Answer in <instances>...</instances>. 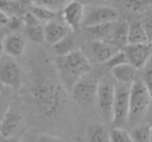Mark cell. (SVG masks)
<instances>
[{"label":"cell","mask_w":152,"mask_h":142,"mask_svg":"<svg viewBox=\"0 0 152 142\" xmlns=\"http://www.w3.org/2000/svg\"><path fill=\"white\" fill-rule=\"evenodd\" d=\"M30 94L38 110L45 116H52L58 112L65 101L61 87L50 80L38 82L31 88Z\"/></svg>","instance_id":"obj_1"},{"label":"cell","mask_w":152,"mask_h":142,"mask_svg":"<svg viewBox=\"0 0 152 142\" xmlns=\"http://www.w3.org/2000/svg\"><path fill=\"white\" fill-rule=\"evenodd\" d=\"M130 86L129 84L119 83L116 87L114 110H113V125L115 128L123 129L129 121L130 114Z\"/></svg>","instance_id":"obj_2"},{"label":"cell","mask_w":152,"mask_h":142,"mask_svg":"<svg viewBox=\"0 0 152 142\" xmlns=\"http://www.w3.org/2000/svg\"><path fill=\"white\" fill-rule=\"evenodd\" d=\"M117 85L110 79L105 77L100 80L99 88H98L97 103L98 113L104 121L112 122L113 121V110H114L115 96H116Z\"/></svg>","instance_id":"obj_3"},{"label":"cell","mask_w":152,"mask_h":142,"mask_svg":"<svg viewBox=\"0 0 152 142\" xmlns=\"http://www.w3.org/2000/svg\"><path fill=\"white\" fill-rule=\"evenodd\" d=\"M152 98L143 81H134L130 86V114L129 121L140 120L148 111Z\"/></svg>","instance_id":"obj_4"},{"label":"cell","mask_w":152,"mask_h":142,"mask_svg":"<svg viewBox=\"0 0 152 142\" xmlns=\"http://www.w3.org/2000/svg\"><path fill=\"white\" fill-rule=\"evenodd\" d=\"M59 64L61 71L67 75V77L75 78V82L83 75L89 74L92 69L90 60L79 49L61 57Z\"/></svg>","instance_id":"obj_5"},{"label":"cell","mask_w":152,"mask_h":142,"mask_svg":"<svg viewBox=\"0 0 152 142\" xmlns=\"http://www.w3.org/2000/svg\"><path fill=\"white\" fill-rule=\"evenodd\" d=\"M100 81L96 76L89 73L79 78L72 86V96L77 103L89 105L96 102Z\"/></svg>","instance_id":"obj_6"},{"label":"cell","mask_w":152,"mask_h":142,"mask_svg":"<svg viewBox=\"0 0 152 142\" xmlns=\"http://www.w3.org/2000/svg\"><path fill=\"white\" fill-rule=\"evenodd\" d=\"M119 20V12L116 7L108 5H91L86 7L83 26L88 28L114 23Z\"/></svg>","instance_id":"obj_7"},{"label":"cell","mask_w":152,"mask_h":142,"mask_svg":"<svg viewBox=\"0 0 152 142\" xmlns=\"http://www.w3.org/2000/svg\"><path fill=\"white\" fill-rule=\"evenodd\" d=\"M0 82L7 87H20L22 82V72L16 58L4 56L0 59Z\"/></svg>","instance_id":"obj_8"},{"label":"cell","mask_w":152,"mask_h":142,"mask_svg":"<svg viewBox=\"0 0 152 142\" xmlns=\"http://www.w3.org/2000/svg\"><path fill=\"white\" fill-rule=\"evenodd\" d=\"M127 56L128 63L135 70L145 67L150 61L152 56V45L151 43L142 45H128L124 49Z\"/></svg>","instance_id":"obj_9"},{"label":"cell","mask_w":152,"mask_h":142,"mask_svg":"<svg viewBox=\"0 0 152 142\" xmlns=\"http://www.w3.org/2000/svg\"><path fill=\"white\" fill-rule=\"evenodd\" d=\"M86 7L79 1H68L63 9L65 24L73 31H77L83 25Z\"/></svg>","instance_id":"obj_10"},{"label":"cell","mask_w":152,"mask_h":142,"mask_svg":"<svg viewBox=\"0 0 152 142\" xmlns=\"http://www.w3.org/2000/svg\"><path fill=\"white\" fill-rule=\"evenodd\" d=\"M89 48L95 60L100 63L108 62L117 53L121 51V49L112 43L100 40L92 41L89 44Z\"/></svg>","instance_id":"obj_11"},{"label":"cell","mask_w":152,"mask_h":142,"mask_svg":"<svg viewBox=\"0 0 152 142\" xmlns=\"http://www.w3.org/2000/svg\"><path fill=\"white\" fill-rule=\"evenodd\" d=\"M24 30H25L26 36L31 42L37 44H43L45 42L44 36V25L41 21H39L30 12L26 13L23 16Z\"/></svg>","instance_id":"obj_12"},{"label":"cell","mask_w":152,"mask_h":142,"mask_svg":"<svg viewBox=\"0 0 152 142\" xmlns=\"http://www.w3.org/2000/svg\"><path fill=\"white\" fill-rule=\"evenodd\" d=\"M22 123H23L22 115L11 108L9 113L5 115L1 125H0V137H16L19 131L21 130Z\"/></svg>","instance_id":"obj_13"},{"label":"cell","mask_w":152,"mask_h":142,"mask_svg":"<svg viewBox=\"0 0 152 142\" xmlns=\"http://www.w3.org/2000/svg\"><path fill=\"white\" fill-rule=\"evenodd\" d=\"M70 30L71 29L65 23L52 20L44 25L45 42L47 44L54 46L61 40L69 36Z\"/></svg>","instance_id":"obj_14"},{"label":"cell","mask_w":152,"mask_h":142,"mask_svg":"<svg viewBox=\"0 0 152 142\" xmlns=\"http://www.w3.org/2000/svg\"><path fill=\"white\" fill-rule=\"evenodd\" d=\"M3 48L7 56L13 58L22 56L26 48V38L21 33L13 32L3 38Z\"/></svg>","instance_id":"obj_15"},{"label":"cell","mask_w":152,"mask_h":142,"mask_svg":"<svg viewBox=\"0 0 152 142\" xmlns=\"http://www.w3.org/2000/svg\"><path fill=\"white\" fill-rule=\"evenodd\" d=\"M128 31L129 24L125 20H120L116 22L113 32V36L110 43L117 46L119 49L126 48L128 46Z\"/></svg>","instance_id":"obj_16"},{"label":"cell","mask_w":152,"mask_h":142,"mask_svg":"<svg viewBox=\"0 0 152 142\" xmlns=\"http://www.w3.org/2000/svg\"><path fill=\"white\" fill-rule=\"evenodd\" d=\"M112 75L116 80H118L119 83L123 84H131L135 81V77H137V70L129 63H125V64L119 65L114 69L110 70Z\"/></svg>","instance_id":"obj_17"},{"label":"cell","mask_w":152,"mask_h":142,"mask_svg":"<svg viewBox=\"0 0 152 142\" xmlns=\"http://www.w3.org/2000/svg\"><path fill=\"white\" fill-rule=\"evenodd\" d=\"M149 38L146 33L141 21H134L129 24L128 31V45H142L148 44Z\"/></svg>","instance_id":"obj_18"},{"label":"cell","mask_w":152,"mask_h":142,"mask_svg":"<svg viewBox=\"0 0 152 142\" xmlns=\"http://www.w3.org/2000/svg\"><path fill=\"white\" fill-rule=\"evenodd\" d=\"M87 142H110V133L104 125H93L88 129Z\"/></svg>","instance_id":"obj_19"},{"label":"cell","mask_w":152,"mask_h":142,"mask_svg":"<svg viewBox=\"0 0 152 142\" xmlns=\"http://www.w3.org/2000/svg\"><path fill=\"white\" fill-rule=\"evenodd\" d=\"M115 24H116V22L103 24V25L95 26V27L90 28V30H91V33L95 36V40L106 41V42L110 43L113 32H114Z\"/></svg>","instance_id":"obj_20"},{"label":"cell","mask_w":152,"mask_h":142,"mask_svg":"<svg viewBox=\"0 0 152 142\" xmlns=\"http://www.w3.org/2000/svg\"><path fill=\"white\" fill-rule=\"evenodd\" d=\"M30 13L42 23H48V22L54 20L56 13L50 11V9H46V7L39 5L34 2H31V7H30Z\"/></svg>","instance_id":"obj_21"},{"label":"cell","mask_w":152,"mask_h":142,"mask_svg":"<svg viewBox=\"0 0 152 142\" xmlns=\"http://www.w3.org/2000/svg\"><path fill=\"white\" fill-rule=\"evenodd\" d=\"M75 42L70 36H67L64 40H61V42L57 43L56 45H54L53 49H54L55 53L57 55H59L61 57H64L66 55L70 54L71 52H73V51H75Z\"/></svg>","instance_id":"obj_22"},{"label":"cell","mask_w":152,"mask_h":142,"mask_svg":"<svg viewBox=\"0 0 152 142\" xmlns=\"http://www.w3.org/2000/svg\"><path fill=\"white\" fill-rule=\"evenodd\" d=\"M151 129L150 125H142L131 132L130 136L133 142H150L151 139Z\"/></svg>","instance_id":"obj_23"},{"label":"cell","mask_w":152,"mask_h":142,"mask_svg":"<svg viewBox=\"0 0 152 142\" xmlns=\"http://www.w3.org/2000/svg\"><path fill=\"white\" fill-rule=\"evenodd\" d=\"M11 106V96H10L9 92H0V125L2 123L5 115L9 113L10 109L12 108Z\"/></svg>","instance_id":"obj_24"},{"label":"cell","mask_w":152,"mask_h":142,"mask_svg":"<svg viewBox=\"0 0 152 142\" xmlns=\"http://www.w3.org/2000/svg\"><path fill=\"white\" fill-rule=\"evenodd\" d=\"M34 2L54 12V13H57L59 9H64V7L67 4L68 1H63V0H41V1H34Z\"/></svg>","instance_id":"obj_25"},{"label":"cell","mask_w":152,"mask_h":142,"mask_svg":"<svg viewBox=\"0 0 152 142\" xmlns=\"http://www.w3.org/2000/svg\"><path fill=\"white\" fill-rule=\"evenodd\" d=\"M110 142H133L131 139V136L129 133H127L125 130L115 128L112 130L110 134Z\"/></svg>","instance_id":"obj_26"},{"label":"cell","mask_w":152,"mask_h":142,"mask_svg":"<svg viewBox=\"0 0 152 142\" xmlns=\"http://www.w3.org/2000/svg\"><path fill=\"white\" fill-rule=\"evenodd\" d=\"M125 63H128L127 56H126V54H125L124 50H121L120 52L117 53L108 62H106V65L112 70L116 67H119V65L125 64Z\"/></svg>","instance_id":"obj_27"},{"label":"cell","mask_w":152,"mask_h":142,"mask_svg":"<svg viewBox=\"0 0 152 142\" xmlns=\"http://www.w3.org/2000/svg\"><path fill=\"white\" fill-rule=\"evenodd\" d=\"M143 83L152 98V60L149 61L148 64L145 67V71H144L143 76Z\"/></svg>","instance_id":"obj_28"},{"label":"cell","mask_w":152,"mask_h":142,"mask_svg":"<svg viewBox=\"0 0 152 142\" xmlns=\"http://www.w3.org/2000/svg\"><path fill=\"white\" fill-rule=\"evenodd\" d=\"M126 4L135 13H144L152 5V1H128Z\"/></svg>","instance_id":"obj_29"},{"label":"cell","mask_w":152,"mask_h":142,"mask_svg":"<svg viewBox=\"0 0 152 142\" xmlns=\"http://www.w3.org/2000/svg\"><path fill=\"white\" fill-rule=\"evenodd\" d=\"M142 24L144 26V29H145L146 33L149 38V42H152V12L148 13L145 16L144 20L142 21Z\"/></svg>","instance_id":"obj_30"},{"label":"cell","mask_w":152,"mask_h":142,"mask_svg":"<svg viewBox=\"0 0 152 142\" xmlns=\"http://www.w3.org/2000/svg\"><path fill=\"white\" fill-rule=\"evenodd\" d=\"M36 142H65L61 137L50 134H42L38 137Z\"/></svg>","instance_id":"obj_31"},{"label":"cell","mask_w":152,"mask_h":142,"mask_svg":"<svg viewBox=\"0 0 152 142\" xmlns=\"http://www.w3.org/2000/svg\"><path fill=\"white\" fill-rule=\"evenodd\" d=\"M7 25H10V27H11V29L13 30H19L21 29L22 27L24 28V23H23V18H19V17H12L10 18V22Z\"/></svg>","instance_id":"obj_32"},{"label":"cell","mask_w":152,"mask_h":142,"mask_svg":"<svg viewBox=\"0 0 152 142\" xmlns=\"http://www.w3.org/2000/svg\"><path fill=\"white\" fill-rule=\"evenodd\" d=\"M10 22V16L7 13L0 9V27L7 25Z\"/></svg>","instance_id":"obj_33"},{"label":"cell","mask_w":152,"mask_h":142,"mask_svg":"<svg viewBox=\"0 0 152 142\" xmlns=\"http://www.w3.org/2000/svg\"><path fill=\"white\" fill-rule=\"evenodd\" d=\"M0 142H21V139H20L18 136H16V137H10V138H2L1 137Z\"/></svg>","instance_id":"obj_34"},{"label":"cell","mask_w":152,"mask_h":142,"mask_svg":"<svg viewBox=\"0 0 152 142\" xmlns=\"http://www.w3.org/2000/svg\"><path fill=\"white\" fill-rule=\"evenodd\" d=\"M4 54V48H3V38H0V59L3 57Z\"/></svg>","instance_id":"obj_35"},{"label":"cell","mask_w":152,"mask_h":142,"mask_svg":"<svg viewBox=\"0 0 152 142\" xmlns=\"http://www.w3.org/2000/svg\"><path fill=\"white\" fill-rule=\"evenodd\" d=\"M76 142H87V140L83 139L81 137H76Z\"/></svg>","instance_id":"obj_36"},{"label":"cell","mask_w":152,"mask_h":142,"mask_svg":"<svg viewBox=\"0 0 152 142\" xmlns=\"http://www.w3.org/2000/svg\"><path fill=\"white\" fill-rule=\"evenodd\" d=\"M150 142H152V129H151V139H150Z\"/></svg>","instance_id":"obj_37"}]
</instances>
